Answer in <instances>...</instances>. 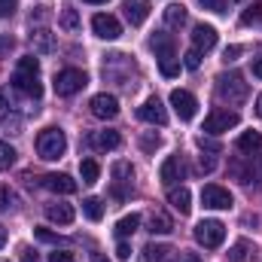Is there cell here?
<instances>
[{
	"label": "cell",
	"mask_w": 262,
	"mask_h": 262,
	"mask_svg": "<svg viewBox=\"0 0 262 262\" xmlns=\"http://www.w3.org/2000/svg\"><path fill=\"white\" fill-rule=\"evenodd\" d=\"M12 85L21 92V95H28V98H43V82H40V61L34 58V55H25V58H18V67H15V73H12Z\"/></svg>",
	"instance_id": "1"
},
{
	"label": "cell",
	"mask_w": 262,
	"mask_h": 262,
	"mask_svg": "<svg viewBox=\"0 0 262 262\" xmlns=\"http://www.w3.org/2000/svg\"><path fill=\"white\" fill-rule=\"evenodd\" d=\"M67 149V137L61 128H46L37 134V152H40V159H46V162H55V159H61Z\"/></svg>",
	"instance_id": "2"
},
{
	"label": "cell",
	"mask_w": 262,
	"mask_h": 262,
	"mask_svg": "<svg viewBox=\"0 0 262 262\" xmlns=\"http://www.w3.org/2000/svg\"><path fill=\"white\" fill-rule=\"evenodd\" d=\"M247 82H244V76L241 73H223L220 79H216V95L223 98V101H229V104H244L247 101Z\"/></svg>",
	"instance_id": "3"
},
{
	"label": "cell",
	"mask_w": 262,
	"mask_h": 262,
	"mask_svg": "<svg viewBox=\"0 0 262 262\" xmlns=\"http://www.w3.org/2000/svg\"><path fill=\"white\" fill-rule=\"evenodd\" d=\"M195 241L207 250H216L223 241H226V226L220 220H201L195 226Z\"/></svg>",
	"instance_id": "4"
},
{
	"label": "cell",
	"mask_w": 262,
	"mask_h": 262,
	"mask_svg": "<svg viewBox=\"0 0 262 262\" xmlns=\"http://www.w3.org/2000/svg\"><path fill=\"white\" fill-rule=\"evenodd\" d=\"M238 122H241V116H238L235 110L216 107V110H210V113H207V119H204V128H201V131H207V134H223V131L235 128Z\"/></svg>",
	"instance_id": "5"
},
{
	"label": "cell",
	"mask_w": 262,
	"mask_h": 262,
	"mask_svg": "<svg viewBox=\"0 0 262 262\" xmlns=\"http://www.w3.org/2000/svg\"><path fill=\"white\" fill-rule=\"evenodd\" d=\"M85 82H89V79H85V73H82V70H76V67H64V70H58V73H55V95H61V98L76 95Z\"/></svg>",
	"instance_id": "6"
},
{
	"label": "cell",
	"mask_w": 262,
	"mask_h": 262,
	"mask_svg": "<svg viewBox=\"0 0 262 262\" xmlns=\"http://www.w3.org/2000/svg\"><path fill=\"white\" fill-rule=\"evenodd\" d=\"M134 189V168L131 162H116L113 165V198H128V192Z\"/></svg>",
	"instance_id": "7"
},
{
	"label": "cell",
	"mask_w": 262,
	"mask_h": 262,
	"mask_svg": "<svg viewBox=\"0 0 262 262\" xmlns=\"http://www.w3.org/2000/svg\"><path fill=\"white\" fill-rule=\"evenodd\" d=\"M171 107H174V113H177L183 122H189V119L198 113L195 95H192V92H186V89H174V92H171Z\"/></svg>",
	"instance_id": "8"
},
{
	"label": "cell",
	"mask_w": 262,
	"mask_h": 262,
	"mask_svg": "<svg viewBox=\"0 0 262 262\" xmlns=\"http://www.w3.org/2000/svg\"><path fill=\"white\" fill-rule=\"evenodd\" d=\"M201 204L210 207V210H229L232 207V192L223 189V186H216V183H207L201 189Z\"/></svg>",
	"instance_id": "9"
},
{
	"label": "cell",
	"mask_w": 262,
	"mask_h": 262,
	"mask_svg": "<svg viewBox=\"0 0 262 262\" xmlns=\"http://www.w3.org/2000/svg\"><path fill=\"white\" fill-rule=\"evenodd\" d=\"M89 107H92V116H98V119H116L119 116V101H116V95H107V92L95 95L89 101Z\"/></svg>",
	"instance_id": "10"
},
{
	"label": "cell",
	"mask_w": 262,
	"mask_h": 262,
	"mask_svg": "<svg viewBox=\"0 0 262 262\" xmlns=\"http://www.w3.org/2000/svg\"><path fill=\"white\" fill-rule=\"evenodd\" d=\"M137 119H143V122H149V125H165V122H168V110H165V104H162L159 98H146V101L137 107Z\"/></svg>",
	"instance_id": "11"
},
{
	"label": "cell",
	"mask_w": 262,
	"mask_h": 262,
	"mask_svg": "<svg viewBox=\"0 0 262 262\" xmlns=\"http://www.w3.org/2000/svg\"><path fill=\"white\" fill-rule=\"evenodd\" d=\"M92 31H95L101 40H119V37H122V25H119L113 15H107V12H98V15L92 18Z\"/></svg>",
	"instance_id": "12"
},
{
	"label": "cell",
	"mask_w": 262,
	"mask_h": 262,
	"mask_svg": "<svg viewBox=\"0 0 262 262\" xmlns=\"http://www.w3.org/2000/svg\"><path fill=\"white\" fill-rule=\"evenodd\" d=\"M183 174H186V168H183V159L180 156H171V159H165V165L159 168V180L171 189L177 180H183Z\"/></svg>",
	"instance_id": "13"
},
{
	"label": "cell",
	"mask_w": 262,
	"mask_h": 262,
	"mask_svg": "<svg viewBox=\"0 0 262 262\" xmlns=\"http://www.w3.org/2000/svg\"><path fill=\"white\" fill-rule=\"evenodd\" d=\"M122 143V137H119V131H95V134H89V146L92 149H98V152H107V149H116Z\"/></svg>",
	"instance_id": "14"
},
{
	"label": "cell",
	"mask_w": 262,
	"mask_h": 262,
	"mask_svg": "<svg viewBox=\"0 0 262 262\" xmlns=\"http://www.w3.org/2000/svg\"><path fill=\"white\" fill-rule=\"evenodd\" d=\"M43 186L49 192H58V195H73L76 192V180H70L67 174H46L43 177Z\"/></svg>",
	"instance_id": "15"
},
{
	"label": "cell",
	"mask_w": 262,
	"mask_h": 262,
	"mask_svg": "<svg viewBox=\"0 0 262 262\" xmlns=\"http://www.w3.org/2000/svg\"><path fill=\"white\" fill-rule=\"evenodd\" d=\"M122 12H125V18H128L131 25L137 28V25H143L149 18V0H125Z\"/></svg>",
	"instance_id": "16"
},
{
	"label": "cell",
	"mask_w": 262,
	"mask_h": 262,
	"mask_svg": "<svg viewBox=\"0 0 262 262\" xmlns=\"http://www.w3.org/2000/svg\"><path fill=\"white\" fill-rule=\"evenodd\" d=\"M213 46H216V31L210 25H195V31H192V49L210 52Z\"/></svg>",
	"instance_id": "17"
},
{
	"label": "cell",
	"mask_w": 262,
	"mask_h": 262,
	"mask_svg": "<svg viewBox=\"0 0 262 262\" xmlns=\"http://www.w3.org/2000/svg\"><path fill=\"white\" fill-rule=\"evenodd\" d=\"M256 244L250 241V238H241V241H235L232 244V250H229V262H256Z\"/></svg>",
	"instance_id": "18"
},
{
	"label": "cell",
	"mask_w": 262,
	"mask_h": 262,
	"mask_svg": "<svg viewBox=\"0 0 262 262\" xmlns=\"http://www.w3.org/2000/svg\"><path fill=\"white\" fill-rule=\"evenodd\" d=\"M189 201H192V195H189V189H186V186H180V189H177V186H171V189H168V204H171L180 216H186V213L192 210V204H189Z\"/></svg>",
	"instance_id": "19"
},
{
	"label": "cell",
	"mask_w": 262,
	"mask_h": 262,
	"mask_svg": "<svg viewBox=\"0 0 262 262\" xmlns=\"http://www.w3.org/2000/svg\"><path fill=\"white\" fill-rule=\"evenodd\" d=\"M31 46H34L40 55L55 52V37H52V31H49V28H37V31H31Z\"/></svg>",
	"instance_id": "20"
},
{
	"label": "cell",
	"mask_w": 262,
	"mask_h": 262,
	"mask_svg": "<svg viewBox=\"0 0 262 262\" xmlns=\"http://www.w3.org/2000/svg\"><path fill=\"white\" fill-rule=\"evenodd\" d=\"M46 216H49L52 223H58V226H70L76 213H73V207H70V204L55 201V204H46Z\"/></svg>",
	"instance_id": "21"
},
{
	"label": "cell",
	"mask_w": 262,
	"mask_h": 262,
	"mask_svg": "<svg viewBox=\"0 0 262 262\" xmlns=\"http://www.w3.org/2000/svg\"><path fill=\"white\" fill-rule=\"evenodd\" d=\"M149 232L152 235H168V232H174V220L165 210H152L149 213Z\"/></svg>",
	"instance_id": "22"
},
{
	"label": "cell",
	"mask_w": 262,
	"mask_h": 262,
	"mask_svg": "<svg viewBox=\"0 0 262 262\" xmlns=\"http://www.w3.org/2000/svg\"><path fill=\"white\" fill-rule=\"evenodd\" d=\"M171 253H174V250H171L168 244H146V247H143V259L146 262H168Z\"/></svg>",
	"instance_id": "23"
},
{
	"label": "cell",
	"mask_w": 262,
	"mask_h": 262,
	"mask_svg": "<svg viewBox=\"0 0 262 262\" xmlns=\"http://www.w3.org/2000/svg\"><path fill=\"white\" fill-rule=\"evenodd\" d=\"M149 46L156 49L159 58H171V55H174V40H171L168 34H156V37L149 40Z\"/></svg>",
	"instance_id": "24"
},
{
	"label": "cell",
	"mask_w": 262,
	"mask_h": 262,
	"mask_svg": "<svg viewBox=\"0 0 262 262\" xmlns=\"http://www.w3.org/2000/svg\"><path fill=\"white\" fill-rule=\"evenodd\" d=\"M79 174H82V183H98V177H101V165L95 162V159H82L79 162Z\"/></svg>",
	"instance_id": "25"
},
{
	"label": "cell",
	"mask_w": 262,
	"mask_h": 262,
	"mask_svg": "<svg viewBox=\"0 0 262 262\" xmlns=\"http://www.w3.org/2000/svg\"><path fill=\"white\" fill-rule=\"evenodd\" d=\"M140 229V213H128V216H122L119 223H116V235L119 238H128Z\"/></svg>",
	"instance_id": "26"
},
{
	"label": "cell",
	"mask_w": 262,
	"mask_h": 262,
	"mask_svg": "<svg viewBox=\"0 0 262 262\" xmlns=\"http://www.w3.org/2000/svg\"><path fill=\"white\" fill-rule=\"evenodd\" d=\"M165 21H168L171 28H183V25H186V6L171 3V6L165 9Z\"/></svg>",
	"instance_id": "27"
},
{
	"label": "cell",
	"mask_w": 262,
	"mask_h": 262,
	"mask_svg": "<svg viewBox=\"0 0 262 262\" xmlns=\"http://www.w3.org/2000/svg\"><path fill=\"white\" fill-rule=\"evenodd\" d=\"M259 146H262V134H256V131H244L238 137V149L241 152H256Z\"/></svg>",
	"instance_id": "28"
},
{
	"label": "cell",
	"mask_w": 262,
	"mask_h": 262,
	"mask_svg": "<svg viewBox=\"0 0 262 262\" xmlns=\"http://www.w3.org/2000/svg\"><path fill=\"white\" fill-rule=\"evenodd\" d=\"M82 213H85L92 223H98V220L104 216V201H101V198H95V195L85 198V201H82Z\"/></svg>",
	"instance_id": "29"
},
{
	"label": "cell",
	"mask_w": 262,
	"mask_h": 262,
	"mask_svg": "<svg viewBox=\"0 0 262 262\" xmlns=\"http://www.w3.org/2000/svg\"><path fill=\"white\" fill-rule=\"evenodd\" d=\"M159 70H162L165 79L180 76V61H177V55H171V58H159Z\"/></svg>",
	"instance_id": "30"
},
{
	"label": "cell",
	"mask_w": 262,
	"mask_h": 262,
	"mask_svg": "<svg viewBox=\"0 0 262 262\" xmlns=\"http://www.w3.org/2000/svg\"><path fill=\"white\" fill-rule=\"evenodd\" d=\"M12 165H15V149L6 140H0V171H9Z\"/></svg>",
	"instance_id": "31"
},
{
	"label": "cell",
	"mask_w": 262,
	"mask_h": 262,
	"mask_svg": "<svg viewBox=\"0 0 262 262\" xmlns=\"http://www.w3.org/2000/svg\"><path fill=\"white\" fill-rule=\"evenodd\" d=\"M61 28L64 31H79V12L76 9H64L61 12Z\"/></svg>",
	"instance_id": "32"
},
{
	"label": "cell",
	"mask_w": 262,
	"mask_h": 262,
	"mask_svg": "<svg viewBox=\"0 0 262 262\" xmlns=\"http://www.w3.org/2000/svg\"><path fill=\"white\" fill-rule=\"evenodd\" d=\"M18 204V198H15V192L9 189V186H0V210H12Z\"/></svg>",
	"instance_id": "33"
},
{
	"label": "cell",
	"mask_w": 262,
	"mask_h": 262,
	"mask_svg": "<svg viewBox=\"0 0 262 262\" xmlns=\"http://www.w3.org/2000/svg\"><path fill=\"white\" fill-rule=\"evenodd\" d=\"M259 18H262V3H253L250 9L241 12V25H253V21H259Z\"/></svg>",
	"instance_id": "34"
},
{
	"label": "cell",
	"mask_w": 262,
	"mask_h": 262,
	"mask_svg": "<svg viewBox=\"0 0 262 262\" xmlns=\"http://www.w3.org/2000/svg\"><path fill=\"white\" fill-rule=\"evenodd\" d=\"M34 238L37 241H46V244H64V238L55 235V232H49V229H34Z\"/></svg>",
	"instance_id": "35"
},
{
	"label": "cell",
	"mask_w": 262,
	"mask_h": 262,
	"mask_svg": "<svg viewBox=\"0 0 262 262\" xmlns=\"http://www.w3.org/2000/svg\"><path fill=\"white\" fill-rule=\"evenodd\" d=\"M183 67H186V70H198V67H201V52H198V49H189V52L183 55Z\"/></svg>",
	"instance_id": "36"
},
{
	"label": "cell",
	"mask_w": 262,
	"mask_h": 262,
	"mask_svg": "<svg viewBox=\"0 0 262 262\" xmlns=\"http://www.w3.org/2000/svg\"><path fill=\"white\" fill-rule=\"evenodd\" d=\"M140 146H143V152H152V149H159V146H162V137H159V134H143Z\"/></svg>",
	"instance_id": "37"
},
{
	"label": "cell",
	"mask_w": 262,
	"mask_h": 262,
	"mask_svg": "<svg viewBox=\"0 0 262 262\" xmlns=\"http://www.w3.org/2000/svg\"><path fill=\"white\" fill-rule=\"evenodd\" d=\"M49 262H76V253L73 250H52Z\"/></svg>",
	"instance_id": "38"
},
{
	"label": "cell",
	"mask_w": 262,
	"mask_h": 262,
	"mask_svg": "<svg viewBox=\"0 0 262 262\" xmlns=\"http://www.w3.org/2000/svg\"><path fill=\"white\" fill-rule=\"evenodd\" d=\"M204 9H210V12H226V3L223 0H198Z\"/></svg>",
	"instance_id": "39"
},
{
	"label": "cell",
	"mask_w": 262,
	"mask_h": 262,
	"mask_svg": "<svg viewBox=\"0 0 262 262\" xmlns=\"http://www.w3.org/2000/svg\"><path fill=\"white\" fill-rule=\"evenodd\" d=\"M213 168H216L213 156H201V159H198V171H213Z\"/></svg>",
	"instance_id": "40"
},
{
	"label": "cell",
	"mask_w": 262,
	"mask_h": 262,
	"mask_svg": "<svg viewBox=\"0 0 262 262\" xmlns=\"http://www.w3.org/2000/svg\"><path fill=\"white\" fill-rule=\"evenodd\" d=\"M15 12V0H0V15L6 18V15H12Z\"/></svg>",
	"instance_id": "41"
},
{
	"label": "cell",
	"mask_w": 262,
	"mask_h": 262,
	"mask_svg": "<svg viewBox=\"0 0 262 262\" xmlns=\"http://www.w3.org/2000/svg\"><path fill=\"white\" fill-rule=\"evenodd\" d=\"M174 262H201V256H198V253H189V250H180V256Z\"/></svg>",
	"instance_id": "42"
},
{
	"label": "cell",
	"mask_w": 262,
	"mask_h": 262,
	"mask_svg": "<svg viewBox=\"0 0 262 262\" xmlns=\"http://www.w3.org/2000/svg\"><path fill=\"white\" fill-rule=\"evenodd\" d=\"M15 46V40L12 37H0V55H9V49Z\"/></svg>",
	"instance_id": "43"
},
{
	"label": "cell",
	"mask_w": 262,
	"mask_h": 262,
	"mask_svg": "<svg viewBox=\"0 0 262 262\" xmlns=\"http://www.w3.org/2000/svg\"><path fill=\"white\" fill-rule=\"evenodd\" d=\"M116 256H119V259H131V247L125 244V241H119V247H116Z\"/></svg>",
	"instance_id": "44"
},
{
	"label": "cell",
	"mask_w": 262,
	"mask_h": 262,
	"mask_svg": "<svg viewBox=\"0 0 262 262\" xmlns=\"http://www.w3.org/2000/svg\"><path fill=\"white\" fill-rule=\"evenodd\" d=\"M238 55H241V46H229V49L223 52V58H226V61H235Z\"/></svg>",
	"instance_id": "45"
},
{
	"label": "cell",
	"mask_w": 262,
	"mask_h": 262,
	"mask_svg": "<svg viewBox=\"0 0 262 262\" xmlns=\"http://www.w3.org/2000/svg\"><path fill=\"white\" fill-rule=\"evenodd\" d=\"M198 146H201V149H210V152H220V143H213V140H204V137H198Z\"/></svg>",
	"instance_id": "46"
},
{
	"label": "cell",
	"mask_w": 262,
	"mask_h": 262,
	"mask_svg": "<svg viewBox=\"0 0 262 262\" xmlns=\"http://www.w3.org/2000/svg\"><path fill=\"white\" fill-rule=\"evenodd\" d=\"M21 262H40V256H37L31 247H25V250H21Z\"/></svg>",
	"instance_id": "47"
},
{
	"label": "cell",
	"mask_w": 262,
	"mask_h": 262,
	"mask_svg": "<svg viewBox=\"0 0 262 262\" xmlns=\"http://www.w3.org/2000/svg\"><path fill=\"white\" fill-rule=\"evenodd\" d=\"M253 76L262 79V58H253Z\"/></svg>",
	"instance_id": "48"
},
{
	"label": "cell",
	"mask_w": 262,
	"mask_h": 262,
	"mask_svg": "<svg viewBox=\"0 0 262 262\" xmlns=\"http://www.w3.org/2000/svg\"><path fill=\"white\" fill-rule=\"evenodd\" d=\"M3 119H6V98L0 95V125H3Z\"/></svg>",
	"instance_id": "49"
},
{
	"label": "cell",
	"mask_w": 262,
	"mask_h": 262,
	"mask_svg": "<svg viewBox=\"0 0 262 262\" xmlns=\"http://www.w3.org/2000/svg\"><path fill=\"white\" fill-rule=\"evenodd\" d=\"M256 116H259V119H262V95H259V98H256Z\"/></svg>",
	"instance_id": "50"
},
{
	"label": "cell",
	"mask_w": 262,
	"mask_h": 262,
	"mask_svg": "<svg viewBox=\"0 0 262 262\" xmlns=\"http://www.w3.org/2000/svg\"><path fill=\"white\" fill-rule=\"evenodd\" d=\"M92 262H110V259H107V256H101V253H95V256H92Z\"/></svg>",
	"instance_id": "51"
},
{
	"label": "cell",
	"mask_w": 262,
	"mask_h": 262,
	"mask_svg": "<svg viewBox=\"0 0 262 262\" xmlns=\"http://www.w3.org/2000/svg\"><path fill=\"white\" fill-rule=\"evenodd\" d=\"M3 244H6V229L0 226V247H3Z\"/></svg>",
	"instance_id": "52"
},
{
	"label": "cell",
	"mask_w": 262,
	"mask_h": 262,
	"mask_svg": "<svg viewBox=\"0 0 262 262\" xmlns=\"http://www.w3.org/2000/svg\"><path fill=\"white\" fill-rule=\"evenodd\" d=\"M85 3H98L101 6V3H110V0H85Z\"/></svg>",
	"instance_id": "53"
},
{
	"label": "cell",
	"mask_w": 262,
	"mask_h": 262,
	"mask_svg": "<svg viewBox=\"0 0 262 262\" xmlns=\"http://www.w3.org/2000/svg\"><path fill=\"white\" fill-rule=\"evenodd\" d=\"M0 262H6V259H0Z\"/></svg>",
	"instance_id": "54"
}]
</instances>
